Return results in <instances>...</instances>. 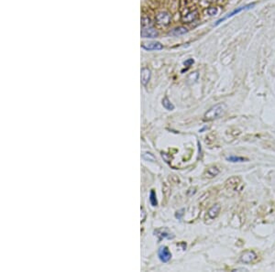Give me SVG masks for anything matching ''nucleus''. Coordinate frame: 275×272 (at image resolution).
Returning a JSON list of instances; mask_svg holds the SVG:
<instances>
[{
	"label": "nucleus",
	"mask_w": 275,
	"mask_h": 272,
	"mask_svg": "<svg viewBox=\"0 0 275 272\" xmlns=\"http://www.w3.org/2000/svg\"><path fill=\"white\" fill-rule=\"evenodd\" d=\"M156 22L158 25L160 26H168L170 23H171V19H172V17L171 15L168 13V12H160L156 15Z\"/></svg>",
	"instance_id": "2"
},
{
	"label": "nucleus",
	"mask_w": 275,
	"mask_h": 272,
	"mask_svg": "<svg viewBox=\"0 0 275 272\" xmlns=\"http://www.w3.org/2000/svg\"><path fill=\"white\" fill-rule=\"evenodd\" d=\"M150 202L152 206H157L158 205V202H157V198H156V193L154 191H151L150 193Z\"/></svg>",
	"instance_id": "18"
},
{
	"label": "nucleus",
	"mask_w": 275,
	"mask_h": 272,
	"mask_svg": "<svg viewBox=\"0 0 275 272\" xmlns=\"http://www.w3.org/2000/svg\"><path fill=\"white\" fill-rule=\"evenodd\" d=\"M199 17V13L196 9H193L184 15H182V21L184 23H191L195 20H196Z\"/></svg>",
	"instance_id": "4"
},
{
	"label": "nucleus",
	"mask_w": 275,
	"mask_h": 272,
	"mask_svg": "<svg viewBox=\"0 0 275 272\" xmlns=\"http://www.w3.org/2000/svg\"><path fill=\"white\" fill-rule=\"evenodd\" d=\"M146 218V212L144 211L143 208H141V222H143Z\"/></svg>",
	"instance_id": "23"
},
{
	"label": "nucleus",
	"mask_w": 275,
	"mask_h": 272,
	"mask_svg": "<svg viewBox=\"0 0 275 272\" xmlns=\"http://www.w3.org/2000/svg\"><path fill=\"white\" fill-rule=\"evenodd\" d=\"M218 173H219V170H218L217 167H210V168L207 169V171L206 172V175L208 178H214Z\"/></svg>",
	"instance_id": "12"
},
{
	"label": "nucleus",
	"mask_w": 275,
	"mask_h": 272,
	"mask_svg": "<svg viewBox=\"0 0 275 272\" xmlns=\"http://www.w3.org/2000/svg\"><path fill=\"white\" fill-rule=\"evenodd\" d=\"M142 158L147 160V161H151V162H155L156 161V158L153 154L150 153V152H146L142 154Z\"/></svg>",
	"instance_id": "17"
},
{
	"label": "nucleus",
	"mask_w": 275,
	"mask_h": 272,
	"mask_svg": "<svg viewBox=\"0 0 275 272\" xmlns=\"http://www.w3.org/2000/svg\"><path fill=\"white\" fill-rule=\"evenodd\" d=\"M141 47L146 50H160L163 49V46L160 42H146L141 45Z\"/></svg>",
	"instance_id": "8"
},
{
	"label": "nucleus",
	"mask_w": 275,
	"mask_h": 272,
	"mask_svg": "<svg viewBox=\"0 0 275 272\" xmlns=\"http://www.w3.org/2000/svg\"><path fill=\"white\" fill-rule=\"evenodd\" d=\"M141 26H142V28H151L152 27V22L151 20V18L149 17H142L141 18Z\"/></svg>",
	"instance_id": "14"
},
{
	"label": "nucleus",
	"mask_w": 275,
	"mask_h": 272,
	"mask_svg": "<svg viewBox=\"0 0 275 272\" xmlns=\"http://www.w3.org/2000/svg\"><path fill=\"white\" fill-rule=\"evenodd\" d=\"M162 105H163L164 108H166L167 110H170V111H172V110L174 109V105L171 103V101L167 97L163 98V100H162Z\"/></svg>",
	"instance_id": "15"
},
{
	"label": "nucleus",
	"mask_w": 275,
	"mask_h": 272,
	"mask_svg": "<svg viewBox=\"0 0 275 272\" xmlns=\"http://www.w3.org/2000/svg\"><path fill=\"white\" fill-rule=\"evenodd\" d=\"M241 270H243V271H247V270H245V269H240ZM237 270H234L233 271H237Z\"/></svg>",
	"instance_id": "24"
},
{
	"label": "nucleus",
	"mask_w": 275,
	"mask_h": 272,
	"mask_svg": "<svg viewBox=\"0 0 275 272\" xmlns=\"http://www.w3.org/2000/svg\"><path fill=\"white\" fill-rule=\"evenodd\" d=\"M227 160L230 161V162H243V161H247L248 159L242 158V157H236V156H230L227 158Z\"/></svg>",
	"instance_id": "16"
},
{
	"label": "nucleus",
	"mask_w": 275,
	"mask_h": 272,
	"mask_svg": "<svg viewBox=\"0 0 275 272\" xmlns=\"http://www.w3.org/2000/svg\"><path fill=\"white\" fill-rule=\"evenodd\" d=\"M227 112V105L224 103L217 104L214 106H212L204 116L205 121H213L215 119H217L225 115Z\"/></svg>",
	"instance_id": "1"
},
{
	"label": "nucleus",
	"mask_w": 275,
	"mask_h": 272,
	"mask_svg": "<svg viewBox=\"0 0 275 272\" xmlns=\"http://www.w3.org/2000/svg\"><path fill=\"white\" fill-rule=\"evenodd\" d=\"M257 259V255L254 251H251V250H248V251H245L241 257H240V261L243 262V263H251L252 261H254L255 259Z\"/></svg>",
	"instance_id": "7"
},
{
	"label": "nucleus",
	"mask_w": 275,
	"mask_h": 272,
	"mask_svg": "<svg viewBox=\"0 0 275 272\" xmlns=\"http://www.w3.org/2000/svg\"><path fill=\"white\" fill-rule=\"evenodd\" d=\"M155 233H156L157 236L159 237V239H160V240H162V239H163V238H169V239H171V238H173V237H174V236H173V234H171L167 229H159V230H157Z\"/></svg>",
	"instance_id": "11"
},
{
	"label": "nucleus",
	"mask_w": 275,
	"mask_h": 272,
	"mask_svg": "<svg viewBox=\"0 0 275 272\" xmlns=\"http://www.w3.org/2000/svg\"><path fill=\"white\" fill-rule=\"evenodd\" d=\"M254 6H255V3H252V4H249V5H246V6H240V7L236 8V9H235V10H233L232 12L229 13L227 16H225L223 18H220L219 20H217V22L216 23V26L219 25V24H220L221 22H223L224 20H226V19H228V18H229V17H233V16H235V15L239 14L240 12H242V11H244V10H247V9H249V8H251V7H253Z\"/></svg>",
	"instance_id": "3"
},
{
	"label": "nucleus",
	"mask_w": 275,
	"mask_h": 272,
	"mask_svg": "<svg viewBox=\"0 0 275 272\" xmlns=\"http://www.w3.org/2000/svg\"><path fill=\"white\" fill-rule=\"evenodd\" d=\"M220 209H221V207H220V205L219 204H215L214 206H212L210 209H209V211L207 212V215H208V217L210 218V219H214V218H216L218 215H219V213H220Z\"/></svg>",
	"instance_id": "10"
},
{
	"label": "nucleus",
	"mask_w": 275,
	"mask_h": 272,
	"mask_svg": "<svg viewBox=\"0 0 275 272\" xmlns=\"http://www.w3.org/2000/svg\"><path fill=\"white\" fill-rule=\"evenodd\" d=\"M194 62H195V61H194L193 59H188V60H186V61L184 62V65L186 66L187 68H189L192 64H194Z\"/></svg>",
	"instance_id": "22"
},
{
	"label": "nucleus",
	"mask_w": 275,
	"mask_h": 272,
	"mask_svg": "<svg viewBox=\"0 0 275 272\" xmlns=\"http://www.w3.org/2000/svg\"><path fill=\"white\" fill-rule=\"evenodd\" d=\"M188 32V29L184 27H178L173 30V34L175 36H180V35H184L185 33Z\"/></svg>",
	"instance_id": "13"
},
{
	"label": "nucleus",
	"mask_w": 275,
	"mask_h": 272,
	"mask_svg": "<svg viewBox=\"0 0 275 272\" xmlns=\"http://www.w3.org/2000/svg\"><path fill=\"white\" fill-rule=\"evenodd\" d=\"M193 0H181V10L183 8H187L189 6V5L192 3Z\"/></svg>",
	"instance_id": "21"
},
{
	"label": "nucleus",
	"mask_w": 275,
	"mask_h": 272,
	"mask_svg": "<svg viewBox=\"0 0 275 272\" xmlns=\"http://www.w3.org/2000/svg\"><path fill=\"white\" fill-rule=\"evenodd\" d=\"M206 2H209V3H212V2H215L216 0H206Z\"/></svg>",
	"instance_id": "25"
},
{
	"label": "nucleus",
	"mask_w": 275,
	"mask_h": 272,
	"mask_svg": "<svg viewBox=\"0 0 275 272\" xmlns=\"http://www.w3.org/2000/svg\"><path fill=\"white\" fill-rule=\"evenodd\" d=\"M217 7H208V8H206V13L208 15V16H215V15H217Z\"/></svg>",
	"instance_id": "19"
},
{
	"label": "nucleus",
	"mask_w": 275,
	"mask_h": 272,
	"mask_svg": "<svg viewBox=\"0 0 275 272\" xmlns=\"http://www.w3.org/2000/svg\"><path fill=\"white\" fill-rule=\"evenodd\" d=\"M158 256H159V259H161V261H162L164 263L169 262L172 259V253L166 247L160 248V249L158 250Z\"/></svg>",
	"instance_id": "5"
},
{
	"label": "nucleus",
	"mask_w": 275,
	"mask_h": 272,
	"mask_svg": "<svg viewBox=\"0 0 275 272\" xmlns=\"http://www.w3.org/2000/svg\"><path fill=\"white\" fill-rule=\"evenodd\" d=\"M141 37L142 38H146V39H154L156 37H158V31L153 28H143L141 29Z\"/></svg>",
	"instance_id": "6"
},
{
	"label": "nucleus",
	"mask_w": 275,
	"mask_h": 272,
	"mask_svg": "<svg viewBox=\"0 0 275 272\" xmlns=\"http://www.w3.org/2000/svg\"><path fill=\"white\" fill-rule=\"evenodd\" d=\"M151 71L148 68H142L141 70V83L143 85H147V83H149L150 79H151Z\"/></svg>",
	"instance_id": "9"
},
{
	"label": "nucleus",
	"mask_w": 275,
	"mask_h": 272,
	"mask_svg": "<svg viewBox=\"0 0 275 272\" xmlns=\"http://www.w3.org/2000/svg\"><path fill=\"white\" fill-rule=\"evenodd\" d=\"M198 79V72H192L189 77H188V81L189 83H195V81H197Z\"/></svg>",
	"instance_id": "20"
}]
</instances>
